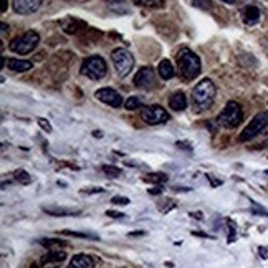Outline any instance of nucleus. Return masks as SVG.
Here are the masks:
<instances>
[{"instance_id":"obj_8","label":"nucleus","mask_w":268,"mask_h":268,"mask_svg":"<svg viewBox=\"0 0 268 268\" xmlns=\"http://www.w3.org/2000/svg\"><path fill=\"white\" fill-rule=\"evenodd\" d=\"M141 118L142 121H146L151 126H159L169 121V113L159 105H151V106H142L141 108Z\"/></svg>"},{"instance_id":"obj_32","label":"nucleus","mask_w":268,"mask_h":268,"mask_svg":"<svg viewBox=\"0 0 268 268\" xmlns=\"http://www.w3.org/2000/svg\"><path fill=\"white\" fill-rule=\"evenodd\" d=\"M106 215H108V217H116V219H119V217H123V212H116V210H108Z\"/></svg>"},{"instance_id":"obj_22","label":"nucleus","mask_w":268,"mask_h":268,"mask_svg":"<svg viewBox=\"0 0 268 268\" xmlns=\"http://www.w3.org/2000/svg\"><path fill=\"white\" fill-rule=\"evenodd\" d=\"M14 177L17 182H20V184H24V186H28L32 182V175L24 169H17L14 172Z\"/></svg>"},{"instance_id":"obj_38","label":"nucleus","mask_w":268,"mask_h":268,"mask_svg":"<svg viewBox=\"0 0 268 268\" xmlns=\"http://www.w3.org/2000/svg\"><path fill=\"white\" fill-rule=\"evenodd\" d=\"M220 2H224V4H235L237 0H220Z\"/></svg>"},{"instance_id":"obj_25","label":"nucleus","mask_w":268,"mask_h":268,"mask_svg":"<svg viewBox=\"0 0 268 268\" xmlns=\"http://www.w3.org/2000/svg\"><path fill=\"white\" fill-rule=\"evenodd\" d=\"M40 243L43 245V247H47L50 250H55V247H65V242L63 240H56V238H50V240H40Z\"/></svg>"},{"instance_id":"obj_9","label":"nucleus","mask_w":268,"mask_h":268,"mask_svg":"<svg viewBox=\"0 0 268 268\" xmlns=\"http://www.w3.org/2000/svg\"><path fill=\"white\" fill-rule=\"evenodd\" d=\"M134 84L141 90H154L157 88V75L154 71V68L151 66H144L136 73L134 76Z\"/></svg>"},{"instance_id":"obj_2","label":"nucleus","mask_w":268,"mask_h":268,"mask_svg":"<svg viewBox=\"0 0 268 268\" xmlns=\"http://www.w3.org/2000/svg\"><path fill=\"white\" fill-rule=\"evenodd\" d=\"M215 100V84L212 79L205 78L197 83V86L192 91V106L196 108L197 113L207 111L214 105Z\"/></svg>"},{"instance_id":"obj_28","label":"nucleus","mask_w":268,"mask_h":268,"mask_svg":"<svg viewBox=\"0 0 268 268\" xmlns=\"http://www.w3.org/2000/svg\"><path fill=\"white\" fill-rule=\"evenodd\" d=\"M103 172L108 174L110 177H119V175H121V169L113 167V166H103Z\"/></svg>"},{"instance_id":"obj_7","label":"nucleus","mask_w":268,"mask_h":268,"mask_svg":"<svg viewBox=\"0 0 268 268\" xmlns=\"http://www.w3.org/2000/svg\"><path fill=\"white\" fill-rule=\"evenodd\" d=\"M266 126H268V113L266 111H261V113H258V115H256L252 119V121L247 124V128L242 131V134H240V138H238V139H240L242 142L253 139L258 134L263 133Z\"/></svg>"},{"instance_id":"obj_31","label":"nucleus","mask_w":268,"mask_h":268,"mask_svg":"<svg viewBox=\"0 0 268 268\" xmlns=\"http://www.w3.org/2000/svg\"><path fill=\"white\" fill-rule=\"evenodd\" d=\"M38 124H40V128H42L43 131H47V133H50V131H51V126H50V123L47 121V119L38 118Z\"/></svg>"},{"instance_id":"obj_23","label":"nucleus","mask_w":268,"mask_h":268,"mask_svg":"<svg viewBox=\"0 0 268 268\" xmlns=\"http://www.w3.org/2000/svg\"><path fill=\"white\" fill-rule=\"evenodd\" d=\"M124 108H126L128 111H134V110H138V108H142V101L138 96H131V98H128L126 103H124Z\"/></svg>"},{"instance_id":"obj_21","label":"nucleus","mask_w":268,"mask_h":268,"mask_svg":"<svg viewBox=\"0 0 268 268\" xmlns=\"http://www.w3.org/2000/svg\"><path fill=\"white\" fill-rule=\"evenodd\" d=\"M134 4L147 9H162L166 5V0H134Z\"/></svg>"},{"instance_id":"obj_13","label":"nucleus","mask_w":268,"mask_h":268,"mask_svg":"<svg viewBox=\"0 0 268 268\" xmlns=\"http://www.w3.org/2000/svg\"><path fill=\"white\" fill-rule=\"evenodd\" d=\"M242 19H243V24H247V25L258 24L260 19H261L260 9H256L255 5H248V7H245L242 10Z\"/></svg>"},{"instance_id":"obj_14","label":"nucleus","mask_w":268,"mask_h":268,"mask_svg":"<svg viewBox=\"0 0 268 268\" xmlns=\"http://www.w3.org/2000/svg\"><path fill=\"white\" fill-rule=\"evenodd\" d=\"M68 268H95V260H93V256L79 253L73 256Z\"/></svg>"},{"instance_id":"obj_10","label":"nucleus","mask_w":268,"mask_h":268,"mask_svg":"<svg viewBox=\"0 0 268 268\" xmlns=\"http://www.w3.org/2000/svg\"><path fill=\"white\" fill-rule=\"evenodd\" d=\"M96 98H98L101 103H105V105L111 106V108H119L123 105V98L121 95L118 93L116 90L113 88H101L96 91Z\"/></svg>"},{"instance_id":"obj_18","label":"nucleus","mask_w":268,"mask_h":268,"mask_svg":"<svg viewBox=\"0 0 268 268\" xmlns=\"http://www.w3.org/2000/svg\"><path fill=\"white\" fill-rule=\"evenodd\" d=\"M43 212L55 217H66V215H79V210L68 209V207H43Z\"/></svg>"},{"instance_id":"obj_35","label":"nucleus","mask_w":268,"mask_h":268,"mask_svg":"<svg viewBox=\"0 0 268 268\" xmlns=\"http://www.w3.org/2000/svg\"><path fill=\"white\" fill-rule=\"evenodd\" d=\"M95 192H103V189H83L81 194H95Z\"/></svg>"},{"instance_id":"obj_36","label":"nucleus","mask_w":268,"mask_h":268,"mask_svg":"<svg viewBox=\"0 0 268 268\" xmlns=\"http://www.w3.org/2000/svg\"><path fill=\"white\" fill-rule=\"evenodd\" d=\"M7 30H9V25L7 24H2V35H5V33H7Z\"/></svg>"},{"instance_id":"obj_1","label":"nucleus","mask_w":268,"mask_h":268,"mask_svg":"<svg viewBox=\"0 0 268 268\" xmlns=\"http://www.w3.org/2000/svg\"><path fill=\"white\" fill-rule=\"evenodd\" d=\"M175 60H177V68H179V75L182 79H186V81H192V79H196L199 75H201V60H199V56L194 53L191 48H181L177 51V55H175Z\"/></svg>"},{"instance_id":"obj_19","label":"nucleus","mask_w":268,"mask_h":268,"mask_svg":"<svg viewBox=\"0 0 268 268\" xmlns=\"http://www.w3.org/2000/svg\"><path fill=\"white\" fill-rule=\"evenodd\" d=\"M157 73L162 79H170L175 75V70H174V66L169 60H162L157 66Z\"/></svg>"},{"instance_id":"obj_29","label":"nucleus","mask_w":268,"mask_h":268,"mask_svg":"<svg viewBox=\"0 0 268 268\" xmlns=\"http://www.w3.org/2000/svg\"><path fill=\"white\" fill-rule=\"evenodd\" d=\"M124 2H126V0H106V4L108 5H110V7L113 9V10H115V12H118L119 14V5H123Z\"/></svg>"},{"instance_id":"obj_40","label":"nucleus","mask_w":268,"mask_h":268,"mask_svg":"<svg viewBox=\"0 0 268 268\" xmlns=\"http://www.w3.org/2000/svg\"><path fill=\"white\" fill-rule=\"evenodd\" d=\"M53 268H58V266H53Z\"/></svg>"},{"instance_id":"obj_30","label":"nucleus","mask_w":268,"mask_h":268,"mask_svg":"<svg viewBox=\"0 0 268 268\" xmlns=\"http://www.w3.org/2000/svg\"><path fill=\"white\" fill-rule=\"evenodd\" d=\"M113 204H119V205H128L129 204V199L128 197H121V196H115L111 199Z\"/></svg>"},{"instance_id":"obj_20","label":"nucleus","mask_w":268,"mask_h":268,"mask_svg":"<svg viewBox=\"0 0 268 268\" xmlns=\"http://www.w3.org/2000/svg\"><path fill=\"white\" fill-rule=\"evenodd\" d=\"M103 37V33L100 30H96V28H88L86 32H83L81 33V42L84 43H96L98 40Z\"/></svg>"},{"instance_id":"obj_24","label":"nucleus","mask_w":268,"mask_h":268,"mask_svg":"<svg viewBox=\"0 0 268 268\" xmlns=\"http://www.w3.org/2000/svg\"><path fill=\"white\" fill-rule=\"evenodd\" d=\"M63 235H70V237H78V238H93V240H98V237L93 235V233H84V232H73V230H63L61 232Z\"/></svg>"},{"instance_id":"obj_16","label":"nucleus","mask_w":268,"mask_h":268,"mask_svg":"<svg viewBox=\"0 0 268 268\" xmlns=\"http://www.w3.org/2000/svg\"><path fill=\"white\" fill-rule=\"evenodd\" d=\"M32 61L28 60H19V58H10L7 61V68L12 71H17V73H25L28 70H32Z\"/></svg>"},{"instance_id":"obj_17","label":"nucleus","mask_w":268,"mask_h":268,"mask_svg":"<svg viewBox=\"0 0 268 268\" xmlns=\"http://www.w3.org/2000/svg\"><path fill=\"white\" fill-rule=\"evenodd\" d=\"M66 258V253L63 250H50L47 255L42 256V263L47 265V263H60V261H63Z\"/></svg>"},{"instance_id":"obj_39","label":"nucleus","mask_w":268,"mask_h":268,"mask_svg":"<svg viewBox=\"0 0 268 268\" xmlns=\"http://www.w3.org/2000/svg\"><path fill=\"white\" fill-rule=\"evenodd\" d=\"M30 268H38V265H37V263H32V265H30Z\"/></svg>"},{"instance_id":"obj_34","label":"nucleus","mask_w":268,"mask_h":268,"mask_svg":"<svg viewBox=\"0 0 268 268\" xmlns=\"http://www.w3.org/2000/svg\"><path fill=\"white\" fill-rule=\"evenodd\" d=\"M177 146L179 147H182V149H187V151H191V144H189V142H177Z\"/></svg>"},{"instance_id":"obj_26","label":"nucleus","mask_w":268,"mask_h":268,"mask_svg":"<svg viewBox=\"0 0 268 268\" xmlns=\"http://www.w3.org/2000/svg\"><path fill=\"white\" fill-rule=\"evenodd\" d=\"M192 4H194V7L205 10V12L212 9V2H210V0H192Z\"/></svg>"},{"instance_id":"obj_37","label":"nucleus","mask_w":268,"mask_h":268,"mask_svg":"<svg viewBox=\"0 0 268 268\" xmlns=\"http://www.w3.org/2000/svg\"><path fill=\"white\" fill-rule=\"evenodd\" d=\"M7 10V0H2V12Z\"/></svg>"},{"instance_id":"obj_33","label":"nucleus","mask_w":268,"mask_h":268,"mask_svg":"<svg viewBox=\"0 0 268 268\" xmlns=\"http://www.w3.org/2000/svg\"><path fill=\"white\" fill-rule=\"evenodd\" d=\"M258 253H260V256H263V258H268V247H260Z\"/></svg>"},{"instance_id":"obj_5","label":"nucleus","mask_w":268,"mask_h":268,"mask_svg":"<svg viewBox=\"0 0 268 268\" xmlns=\"http://www.w3.org/2000/svg\"><path fill=\"white\" fill-rule=\"evenodd\" d=\"M40 43V35L35 30H28L25 32L22 37H17L15 40H12L9 45V48L15 51L19 55H27L37 48V45Z\"/></svg>"},{"instance_id":"obj_12","label":"nucleus","mask_w":268,"mask_h":268,"mask_svg":"<svg viewBox=\"0 0 268 268\" xmlns=\"http://www.w3.org/2000/svg\"><path fill=\"white\" fill-rule=\"evenodd\" d=\"M60 25H61V30L68 33V35H81L83 32H86L90 28L83 20H78V19H66Z\"/></svg>"},{"instance_id":"obj_6","label":"nucleus","mask_w":268,"mask_h":268,"mask_svg":"<svg viewBox=\"0 0 268 268\" xmlns=\"http://www.w3.org/2000/svg\"><path fill=\"white\" fill-rule=\"evenodd\" d=\"M113 65H115L116 73L121 78L128 76L131 70L134 68V56L129 53V50L126 48H115L111 53Z\"/></svg>"},{"instance_id":"obj_4","label":"nucleus","mask_w":268,"mask_h":268,"mask_svg":"<svg viewBox=\"0 0 268 268\" xmlns=\"http://www.w3.org/2000/svg\"><path fill=\"white\" fill-rule=\"evenodd\" d=\"M81 75L83 76H88L90 79H95V81H98V79L105 78L106 73H108V66H106V61L101 58L98 55H93V56H88V58L83 60L81 63Z\"/></svg>"},{"instance_id":"obj_27","label":"nucleus","mask_w":268,"mask_h":268,"mask_svg":"<svg viewBox=\"0 0 268 268\" xmlns=\"http://www.w3.org/2000/svg\"><path fill=\"white\" fill-rule=\"evenodd\" d=\"M146 181H149V182H166L167 181V174H162V172L149 174V175H146Z\"/></svg>"},{"instance_id":"obj_3","label":"nucleus","mask_w":268,"mask_h":268,"mask_svg":"<svg viewBox=\"0 0 268 268\" xmlns=\"http://www.w3.org/2000/svg\"><path fill=\"white\" fill-rule=\"evenodd\" d=\"M242 121H243V111H242L240 105L235 101L227 103L225 108L220 111V115L217 116V123L220 124V126L227 128V129L237 128Z\"/></svg>"},{"instance_id":"obj_11","label":"nucleus","mask_w":268,"mask_h":268,"mask_svg":"<svg viewBox=\"0 0 268 268\" xmlns=\"http://www.w3.org/2000/svg\"><path fill=\"white\" fill-rule=\"evenodd\" d=\"M12 5L19 15H30L42 7V0H12Z\"/></svg>"},{"instance_id":"obj_15","label":"nucleus","mask_w":268,"mask_h":268,"mask_svg":"<svg viewBox=\"0 0 268 268\" xmlns=\"http://www.w3.org/2000/svg\"><path fill=\"white\" fill-rule=\"evenodd\" d=\"M169 106L172 108L174 111H184L187 108V98L182 91H175L174 95H170L169 98Z\"/></svg>"}]
</instances>
